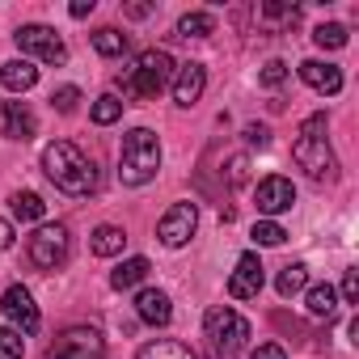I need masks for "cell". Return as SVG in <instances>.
I'll return each mask as SVG.
<instances>
[{
  "instance_id": "cell-1",
  "label": "cell",
  "mask_w": 359,
  "mask_h": 359,
  "mask_svg": "<svg viewBox=\"0 0 359 359\" xmlns=\"http://www.w3.org/2000/svg\"><path fill=\"white\" fill-rule=\"evenodd\" d=\"M43 173L55 182V191L76 195V199L97 191V165L72 140H55V144L43 148Z\"/></svg>"
},
{
  "instance_id": "cell-2",
  "label": "cell",
  "mask_w": 359,
  "mask_h": 359,
  "mask_svg": "<svg viewBox=\"0 0 359 359\" xmlns=\"http://www.w3.org/2000/svg\"><path fill=\"white\" fill-rule=\"evenodd\" d=\"M292 161L313 177V182H334L338 177V161H334V148L325 140V114H309L300 123V135L292 144Z\"/></svg>"
},
{
  "instance_id": "cell-3",
  "label": "cell",
  "mask_w": 359,
  "mask_h": 359,
  "mask_svg": "<svg viewBox=\"0 0 359 359\" xmlns=\"http://www.w3.org/2000/svg\"><path fill=\"white\" fill-rule=\"evenodd\" d=\"M161 169V140L148 127H131L118 148V182L123 187H148Z\"/></svg>"
},
{
  "instance_id": "cell-4",
  "label": "cell",
  "mask_w": 359,
  "mask_h": 359,
  "mask_svg": "<svg viewBox=\"0 0 359 359\" xmlns=\"http://www.w3.org/2000/svg\"><path fill=\"white\" fill-rule=\"evenodd\" d=\"M173 72H177V64H173L169 51H140L135 64L118 72V89L127 97H135V102H148L173 81Z\"/></svg>"
},
{
  "instance_id": "cell-5",
  "label": "cell",
  "mask_w": 359,
  "mask_h": 359,
  "mask_svg": "<svg viewBox=\"0 0 359 359\" xmlns=\"http://www.w3.org/2000/svg\"><path fill=\"white\" fill-rule=\"evenodd\" d=\"M26 250L39 271H60L72 254V233H68V224H39L34 237L26 241Z\"/></svg>"
},
{
  "instance_id": "cell-6",
  "label": "cell",
  "mask_w": 359,
  "mask_h": 359,
  "mask_svg": "<svg viewBox=\"0 0 359 359\" xmlns=\"http://www.w3.org/2000/svg\"><path fill=\"white\" fill-rule=\"evenodd\" d=\"M203 330H208V342H212L220 355H233V351H237V346H245V338H250V321H245L237 309H229V304L208 309Z\"/></svg>"
},
{
  "instance_id": "cell-7",
  "label": "cell",
  "mask_w": 359,
  "mask_h": 359,
  "mask_svg": "<svg viewBox=\"0 0 359 359\" xmlns=\"http://www.w3.org/2000/svg\"><path fill=\"white\" fill-rule=\"evenodd\" d=\"M47 359H106V338L93 325H68L47 346Z\"/></svg>"
},
{
  "instance_id": "cell-8",
  "label": "cell",
  "mask_w": 359,
  "mask_h": 359,
  "mask_svg": "<svg viewBox=\"0 0 359 359\" xmlns=\"http://www.w3.org/2000/svg\"><path fill=\"white\" fill-rule=\"evenodd\" d=\"M18 47H22V60L30 55V60H43V64H64L68 60V47H64V39L51 30V26H22L18 34Z\"/></svg>"
},
{
  "instance_id": "cell-9",
  "label": "cell",
  "mask_w": 359,
  "mask_h": 359,
  "mask_svg": "<svg viewBox=\"0 0 359 359\" xmlns=\"http://www.w3.org/2000/svg\"><path fill=\"white\" fill-rule=\"evenodd\" d=\"M195 229H199V212H195V203H173V208L161 216L156 237H161V245H169V250H182V245L195 237Z\"/></svg>"
},
{
  "instance_id": "cell-10",
  "label": "cell",
  "mask_w": 359,
  "mask_h": 359,
  "mask_svg": "<svg viewBox=\"0 0 359 359\" xmlns=\"http://www.w3.org/2000/svg\"><path fill=\"white\" fill-rule=\"evenodd\" d=\"M0 309H5V317H9V325L18 330V334H34L39 330V304H34V296L22 287V283H13L5 296H0Z\"/></svg>"
},
{
  "instance_id": "cell-11",
  "label": "cell",
  "mask_w": 359,
  "mask_h": 359,
  "mask_svg": "<svg viewBox=\"0 0 359 359\" xmlns=\"http://www.w3.org/2000/svg\"><path fill=\"white\" fill-rule=\"evenodd\" d=\"M258 212L262 216H283V212H292V203H296V187L287 182V177H279V173H271V177H262L258 182Z\"/></svg>"
},
{
  "instance_id": "cell-12",
  "label": "cell",
  "mask_w": 359,
  "mask_h": 359,
  "mask_svg": "<svg viewBox=\"0 0 359 359\" xmlns=\"http://www.w3.org/2000/svg\"><path fill=\"white\" fill-rule=\"evenodd\" d=\"M262 283H266V275H262L258 254H241L237 258V271L229 275V296L233 300H254L262 292Z\"/></svg>"
},
{
  "instance_id": "cell-13",
  "label": "cell",
  "mask_w": 359,
  "mask_h": 359,
  "mask_svg": "<svg viewBox=\"0 0 359 359\" xmlns=\"http://www.w3.org/2000/svg\"><path fill=\"white\" fill-rule=\"evenodd\" d=\"M173 102L177 106H195L199 97H203V89H208V68L203 64H177V72H173Z\"/></svg>"
},
{
  "instance_id": "cell-14",
  "label": "cell",
  "mask_w": 359,
  "mask_h": 359,
  "mask_svg": "<svg viewBox=\"0 0 359 359\" xmlns=\"http://www.w3.org/2000/svg\"><path fill=\"white\" fill-rule=\"evenodd\" d=\"M300 81H304L309 89H317V93L334 97V93L342 89V68L321 64V60H304V64H300Z\"/></svg>"
},
{
  "instance_id": "cell-15",
  "label": "cell",
  "mask_w": 359,
  "mask_h": 359,
  "mask_svg": "<svg viewBox=\"0 0 359 359\" xmlns=\"http://www.w3.org/2000/svg\"><path fill=\"white\" fill-rule=\"evenodd\" d=\"M135 313H140L144 325H169V321H173V304H169V296L156 292V287H140Z\"/></svg>"
},
{
  "instance_id": "cell-16",
  "label": "cell",
  "mask_w": 359,
  "mask_h": 359,
  "mask_svg": "<svg viewBox=\"0 0 359 359\" xmlns=\"http://www.w3.org/2000/svg\"><path fill=\"white\" fill-rule=\"evenodd\" d=\"M34 131H39V123H34V110L26 102H5V135L9 140H30Z\"/></svg>"
},
{
  "instance_id": "cell-17",
  "label": "cell",
  "mask_w": 359,
  "mask_h": 359,
  "mask_svg": "<svg viewBox=\"0 0 359 359\" xmlns=\"http://www.w3.org/2000/svg\"><path fill=\"white\" fill-rule=\"evenodd\" d=\"M0 81H5L9 93H30L39 85V68L30 60H9L5 68H0Z\"/></svg>"
},
{
  "instance_id": "cell-18",
  "label": "cell",
  "mask_w": 359,
  "mask_h": 359,
  "mask_svg": "<svg viewBox=\"0 0 359 359\" xmlns=\"http://www.w3.org/2000/svg\"><path fill=\"white\" fill-rule=\"evenodd\" d=\"M123 245H127V233L118 224H97L93 237H89V250L97 258H114V254H123Z\"/></svg>"
},
{
  "instance_id": "cell-19",
  "label": "cell",
  "mask_w": 359,
  "mask_h": 359,
  "mask_svg": "<svg viewBox=\"0 0 359 359\" xmlns=\"http://www.w3.org/2000/svg\"><path fill=\"white\" fill-rule=\"evenodd\" d=\"M135 359H199V355L177 338H156V342H144Z\"/></svg>"
},
{
  "instance_id": "cell-20",
  "label": "cell",
  "mask_w": 359,
  "mask_h": 359,
  "mask_svg": "<svg viewBox=\"0 0 359 359\" xmlns=\"http://www.w3.org/2000/svg\"><path fill=\"white\" fill-rule=\"evenodd\" d=\"M148 258H127V262H118L114 266V275H110V287H118V292H127V287H140L144 279H148Z\"/></svg>"
},
{
  "instance_id": "cell-21",
  "label": "cell",
  "mask_w": 359,
  "mask_h": 359,
  "mask_svg": "<svg viewBox=\"0 0 359 359\" xmlns=\"http://www.w3.org/2000/svg\"><path fill=\"white\" fill-rule=\"evenodd\" d=\"M304 283H309V266H304V262H287V266L279 271V279H275V292H279L283 300H292L296 292H304Z\"/></svg>"
},
{
  "instance_id": "cell-22",
  "label": "cell",
  "mask_w": 359,
  "mask_h": 359,
  "mask_svg": "<svg viewBox=\"0 0 359 359\" xmlns=\"http://www.w3.org/2000/svg\"><path fill=\"white\" fill-rule=\"evenodd\" d=\"M177 34L182 39H208V34H216V18L212 13H182L177 18Z\"/></svg>"
},
{
  "instance_id": "cell-23",
  "label": "cell",
  "mask_w": 359,
  "mask_h": 359,
  "mask_svg": "<svg viewBox=\"0 0 359 359\" xmlns=\"http://www.w3.org/2000/svg\"><path fill=\"white\" fill-rule=\"evenodd\" d=\"M309 313H313V317H334V313H338V292H334L330 283L309 287Z\"/></svg>"
},
{
  "instance_id": "cell-24",
  "label": "cell",
  "mask_w": 359,
  "mask_h": 359,
  "mask_svg": "<svg viewBox=\"0 0 359 359\" xmlns=\"http://www.w3.org/2000/svg\"><path fill=\"white\" fill-rule=\"evenodd\" d=\"M93 51H97V55H106V60H114V55H123V51H127V34H118L114 26H102V30L93 34Z\"/></svg>"
},
{
  "instance_id": "cell-25",
  "label": "cell",
  "mask_w": 359,
  "mask_h": 359,
  "mask_svg": "<svg viewBox=\"0 0 359 359\" xmlns=\"http://www.w3.org/2000/svg\"><path fill=\"white\" fill-rule=\"evenodd\" d=\"M9 203H13V216H18V220H43V216H47V203H43L34 191H18Z\"/></svg>"
},
{
  "instance_id": "cell-26",
  "label": "cell",
  "mask_w": 359,
  "mask_h": 359,
  "mask_svg": "<svg viewBox=\"0 0 359 359\" xmlns=\"http://www.w3.org/2000/svg\"><path fill=\"white\" fill-rule=\"evenodd\" d=\"M313 43H317L321 51H342V47H346V26L325 22V26H317V30H313Z\"/></svg>"
},
{
  "instance_id": "cell-27",
  "label": "cell",
  "mask_w": 359,
  "mask_h": 359,
  "mask_svg": "<svg viewBox=\"0 0 359 359\" xmlns=\"http://www.w3.org/2000/svg\"><path fill=\"white\" fill-rule=\"evenodd\" d=\"M26 355V338L13 325H0V359H22Z\"/></svg>"
},
{
  "instance_id": "cell-28",
  "label": "cell",
  "mask_w": 359,
  "mask_h": 359,
  "mask_svg": "<svg viewBox=\"0 0 359 359\" xmlns=\"http://www.w3.org/2000/svg\"><path fill=\"white\" fill-rule=\"evenodd\" d=\"M123 114V102L114 97V93H102L97 102H93V123H102V127H110L114 118Z\"/></svg>"
},
{
  "instance_id": "cell-29",
  "label": "cell",
  "mask_w": 359,
  "mask_h": 359,
  "mask_svg": "<svg viewBox=\"0 0 359 359\" xmlns=\"http://www.w3.org/2000/svg\"><path fill=\"white\" fill-rule=\"evenodd\" d=\"M254 241H258V245H283L287 233H283V224H275V220H258V224H254Z\"/></svg>"
},
{
  "instance_id": "cell-30",
  "label": "cell",
  "mask_w": 359,
  "mask_h": 359,
  "mask_svg": "<svg viewBox=\"0 0 359 359\" xmlns=\"http://www.w3.org/2000/svg\"><path fill=\"white\" fill-rule=\"evenodd\" d=\"M76 102H81V89H76V85H64V89H55V93H51V106H55L60 114H72V110H76Z\"/></svg>"
},
{
  "instance_id": "cell-31",
  "label": "cell",
  "mask_w": 359,
  "mask_h": 359,
  "mask_svg": "<svg viewBox=\"0 0 359 359\" xmlns=\"http://www.w3.org/2000/svg\"><path fill=\"white\" fill-rule=\"evenodd\" d=\"M258 81H262L266 89H279V85L287 81V64H283V60H271V64L258 72Z\"/></svg>"
},
{
  "instance_id": "cell-32",
  "label": "cell",
  "mask_w": 359,
  "mask_h": 359,
  "mask_svg": "<svg viewBox=\"0 0 359 359\" xmlns=\"http://www.w3.org/2000/svg\"><path fill=\"white\" fill-rule=\"evenodd\" d=\"M342 300L346 304H359V271H346L342 275Z\"/></svg>"
},
{
  "instance_id": "cell-33",
  "label": "cell",
  "mask_w": 359,
  "mask_h": 359,
  "mask_svg": "<svg viewBox=\"0 0 359 359\" xmlns=\"http://www.w3.org/2000/svg\"><path fill=\"white\" fill-rule=\"evenodd\" d=\"M245 144H250V148H266V144H271V131L258 127V123H250V127H245Z\"/></svg>"
},
{
  "instance_id": "cell-34",
  "label": "cell",
  "mask_w": 359,
  "mask_h": 359,
  "mask_svg": "<svg viewBox=\"0 0 359 359\" xmlns=\"http://www.w3.org/2000/svg\"><path fill=\"white\" fill-rule=\"evenodd\" d=\"M250 359H287V355H283V346H279V342H262V346H254V355H250Z\"/></svg>"
},
{
  "instance_id": "cell-35",
  "label": "cell",
  "mask_w": 359,
  "mask_h": 359,
  "mask_svg": "<svg viewBox=\"0 0 359 359\" xmlns=\"http://www.w3.org/2000/svg\"><path fill=\"white\" fill-rule=\"evenodd\" d=\"M241 182H245V156L229 161V187H241Z\"/></svg>"
},
{
  "instance_id": "cell-36",
  "label": "cell",
  "mask_w": 359,
  "mask_h": 359,
  "mask_svg": "<svg viewBox=\"0 0 359 359\" xmlns=\"http://www.w3.org/2000/svg\"><path fill=\"white\" fill-rule=\"evenodd\" d=\"M9 245H13V224H9L5 216H0V254H5Z\"/></svg>"
},
{
  "instance_id": "cell-37",
  "label": "cell",
  "mask_w": 359,
  "mask_h": 359,
  "mask_svg": "<svg viewBox=\"0 0 359 359\" xmlns=\"http://www.w3.org/2000/svg\"><path fill=\"white\" fill-rule=\"evenodd\" d=\"M123 13L140 22V18H148V13H152V5H144V0H140V5H123Z\"/></svg>"
},
{
  "instance_id": "cell-38",
  "label": "cell",
  "mask_w": 359,
  "mask_h": 359,
  "mask_svg": "<svg viewBox=\"0 0 359 359\" xmlns=\"http://www.w3.org/2000/svg\"><path fill=\"white\" fill-rule=\"evenodd\" d=\"M68 13H72V18H89V13H93V0H72Z\"/></svg>"
}]
</instances>
